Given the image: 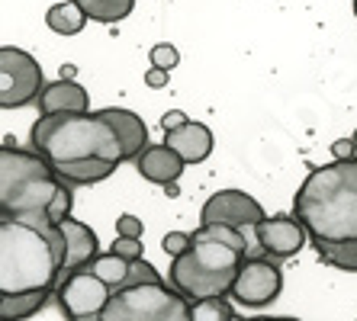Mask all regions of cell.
Returning <instances> with one entry per match:
<instances>
[{"mask_svg":"<svg viewBox=\"0 0 357 321\" xmlns=\"http://www.w3.org/2000/svg\"><path fill=\"white\" fill-rule=\"evenodd\" d=\"M248 238L225 225H199L193 231V247L171 260L167 283L190 302L232 296L235 280L248 260Z\"/></svg>","mask_w":357,"mask_h":321,"instance_id":"cell-1","label":"cell"},{"mask_svg":"<svg viewBox=\"0 0 357 321\" xmlns=\"http://www.w3.org/2000/svg\"><path fill=\"white\" fill-rule=\"evenodd\" d=\"M293 215L306 225L312 247L357 241V157L309 173L293 196Z\"/></svg>","mask_w":357,"mask_h":321,"instance_id":"cell-2","label":"cell"},{"mask_svg":"<svg viewBox=\"0 0 357 321\" xmlns=\"http://www.w3.org/2000/svg\"><path fill=\"white\" fill-rule=\"evenodd\" d=\"M65 276V238L59 228H33L0 219V296L59 289Z\"/></svg>","mask_w":357,"mask_h":321,"instance_id":"cell-3","label":"cell"},{"mask_svg":"<svg viewBox=\"0 0 357 321\" xmlns=\"http://www.w3.org/2000/svg\"><path fill=\"white\" fill-rule=\"evenodd\" d=\"M68 189L55 167L29 148L3 141L0 148V219L23 222L33 228H59L52 225V206Z\"/></svg>","mask_w":357,"mask_h":321,"instance_id":"cell-4","label":"cell"},{"mask_svg":"<svg viewBox=\"0 0 357 321\" xmlns=\"http://www.w3.org/2000/svg\"><path fill=\"white\" fill-rule=\"evenodd\" d=\"M29 141H33V151H39L52 167L93 161V157L116 161V164L126 161V151L116 129L100 113L39 116Z\"/></svg>","mask_w":357,"mask_h":321,"instance_id":"cell-5","label":"cell"},{"mask_svg":"<svg viewBox=\"0 0 357 321\" xmlns=\"http://www.w3.org/2000/svg\"><path fill=\"white\" fill-rule=\"evenodd\" d=\"M103 321H190V299L171 283L119 289L103 308Z\"/></svg>","mask_w":357,"mask_h":321,"instance_id":"cell-6","label":"cell"},{"mask_svg":"<svg viewBox=\"0 0 357 321\" xmlns=\"http://www.w3.org/2000/svg\"><path fill=\"white\" fill-rule=\"evenodd\" d=\"M264 219L267 215L261 203L245 189H219L203 203V212H199V225H225V228L241 231L251 247L248 257H267L258 244V225Z\"/></svg>","mask_w":357,"mask_h":321,"instance_id":"cell-7","label":"cell"},{"mask_svg":"<svg viewBox=\"0 0 357 321\" xmlns=\"http://www.w3.org/2000/svg\"><path fill=\"white\" fill-rule=\"evenodd\" d=\"M45 77L42 65L17 45H0V107L17 109L42 97Z\"/></svg>","mask_w":357,"mask_h":321,"instance_id":"cell-8","label":"cell"},{"mask_svg":"<svg viewBox=\"0 0 357 321\" xmlns=\"http://www.w3.org/2000/svg\"><path fill=\"white\" fill-rule=\"evenodd\" d=\"M55 296H59V305L68 321H103V308L116 292L93 270H77L61 276Z\"/></svg>","mask_w":357,"mask_h":321,"instance_id":"cell-9","label":"cell"},{"mask_svg":"<svg viewBox=\"0 0 357 321\" xmlns=\"http://www.w3.org/2000/svg\"><path fill=\"white\" fill-rule=\"evenodd\" d=\"M283 289V273L277 264H271V257H248L241 267L238 280H235L232 299L248 308H261L271 305Z\"/></svg>","mask_w":357,"mask_h":321,"instance_id":"cell-10","label":"cell"},{"mask_svg":"<svg viewBox=\"0 0 357 321\" xmlns=\"http://www.w3.org/2000/svg\"><path fill=\"white\" fill-rule=\"evenodd\" d=\"M309 231L306 225L299 222L296 215H271V219H264V222L258 225V244L261 251H264L267 257H277V260H283V257H293L303 251V244H306Z\"/></svg>","mask_w":357,"mask_h":321,"instance_id":"cell-11","label":"cell"},{"mask_svg":"<svg viewBox=\"0 0 357 321\" xmlns=\"http://www.w3.org/2000/svg\"><path fill=\"white\" fill-rule=\"evenodd\" d=\"M61 238H65V276L77 270H91L93 260L100 257V241L91 231V225L77 222L75 215H68L59 225Z\"/></svg>","mask_w":357,"mask_h":321,"instance_id":"cell-12","label":"cell"},{"mask_svg":"<svg viewBox=\"0 0 357 321\" xmlns=\"http://www.w3.org/2000/svg\"><path fill=\"white\" fill-rule=\"evenodd\" d=\"M97 113L116 129L119 141H123V151H126V161H139V157L151 148L149 145V125L142 123V116H135L132 109L107 107V109H97Z\"/></svg>","mask_w":357,"mask_h":321,"instance_id":"cell-13","label":"cell"},{"mask_svg":"<svg viewBox=\"0 0 357 321\" xmlns=\"http://www.w3.org/2000/svg\"><path fill=\"white\" fill-rule=\"evenodd\" d=\"M39 103V116H65V113H91V97L77 81H55L45 84Z\"/></svg>","mask_w":357,"mask_h":321,"instance_id":"cell-14","label":"cell"},{"mask_svg":"<svg viewBox=\"0 0 357 321\" xmlns=\"http://www.w3.org/2000/svg\"><path fill=\"white\" fill-rule=\"evenodd\" d=\"M165 145L174 148L187 164H203V161L213 155V145H216V141H213V129H209L206 123L190 119V123L183 125V129H177V132H165Z\"/></svg>","mask_w":357,"mask_h":321,"instance_id":"cell-15","label":"cell"},{"mask_svg":"<svg viewBox=\"0 0 357 321\" xmlns=\"http://www.w3.org/2000/svg\"><path fill=\"white\" fill-rule=\"evenodd\" d=\"M135 167H139V173L149 183L171 187V183L181 180V173H183V167H187V161H183L174 148H167V145H151V148L145 151L139 161H135Z\"/></svg>","mask_w":357,"mask_h":321,"instance_id":"cell-16","label":"cell"},{"mask_svg":"<svg viewBox=\"0 0 357 321\" xmlns=\"http://www.w3.org/2000/svg\"><path fill=\"white\" fill-rule=\"evenodd\" d=\"M116 161H103V157H93V161H77V164H61L55 167L61 180L68 187H91V183L107 180L109 173H116Z\"/></svg>","mask_w":357,"mask_h":321,"instance_id":"cell-17","label":"cell"},{"mask_svg":"<svg viewBox=\"0 0 357 321\" xmlns=\"http://www.w3.org/2000/svg\"><path fill=\"white\" fill-rule=\"evenodd\" d=\"M49 302L45 289L36 292H17V296H0V321H26Z\"/></svg>","mask_w":357,"mask_h":321,"instance_id":"cell-18","label":"cell"},{"mask_svg":"<svg viewBox=\"0 0 357 321\" xmlns=\"http://www.w3.org/2000/svg\"><path fill=\"white\" fill-rule=\"evenodd\" d=\"M45 23H49L52 33H59V36H77L87 26V13L77 7L75 0H61V3L49 7Z\"/></svg>","mask_w":357,"mask_h":321,"instance_id":"cell-19","label":"cell"},{"mask_svg":"<svg viewBox=\"0 0 357 321\" xmlns=\"http://www.w3.org/2000/svg\"><path fill=\"white\" fill-rule=\"evenodd\" d=\"M93 23H119L135 10V0H75Z\"/></svg>","mask_w":357,"mask_h":321,"instance_id":"cell-20","label":"cell"},{"mask_svg":"<svg viewBox=\"0 0 357 321\" xmlns=\"http://www.w3.org/2000/svg\"><path fill=\"white\" fill-rule=\"evenodd\" d=\"M91 270L97 273V276H100L103 283H107V286H113V292H119V289H123V283L129 280V260L116 257L113 251H107V254H100L97 260H93Z\"/></svg>","mask_w":357,"mask_h":321,"instance_id":"cell-21","label":"cell"},{"mask_svg":"<svg viewBox=\"0 0 357 321\" xmlns=\"http://www.w3.org/2000/svg\"><path fill=\"white\" fill-rule=\"evenodd\" d=\"M316 251H319V260H322V264L357 273V241H348V244H319Z\"/></svg>","mask_w":357,"mask_h":321,"instance_id":"cell-22","label":"cell"},{"mask_svg":"<svg viewBox=\"0 0 357 321\" xmlns=\"http://www.w3.org/2000/svg\"><path fill=\"white\" fill-rule=\"evenodd\" d=\"M190 321H235V308L225 299H203L190 302Z\"/></svg>","mask_w":357,"mask_h":321,"instance_id":"cell-23","label":"cell"},{"mask_svg":"<svg viewBox=\"0 0 357 321\" xmlns=\"http://www.w3.org/2000/svg\"><path fill=\"white\" fill-rule=\"evenodd\" d=\"M158 283H167L155 267L142 257V260H132L129 264V280L123 283V289H135V286H158Z\"/></svg>","mask_w":357,"mask_h":321,"instance_id":"cell-24","label":"cell"},{"mask_svg":"<svg viewBox=\"0 0 357 321\" xmlns=\"http://www.w3.org/2000/svg\"><path fill=\"white\" fill-rule=\"evenodd\" d=\"M149 61H151V68H158V71H174L177 68V61H181V52L174 49V45H167V42H158V45H151V52H149Z\"/></svg>","mask_w":357,"mask_h":321,"instance_id":"cell-25","label":"cell"},{"mask_svg":"<svg viewBox=\"0 0 357 321\" xmlns=\"http://www.w3.org/2000/svg\"><path fill=\"white\" fill-rule=\"evenodd\" d=\"M161 247H165V254H171V260L181 254H187L193 247V235H187V231H167L165 238H161Z\"/></svg>","mask_w":357,"mask_h":321,"instance_id":"cell-26","label":"cell"},{"mask_svg":"<svg viewBox=\"0 0 357 321\" xmlns=\"http://www.w3.org/2000/svg\"><path fill=\"white\" fill-rule=\"evenodd\" d=\"M109 251L132 264V260H142V251H145V247H142V238H119V235H116V241H113V247H109Z\"/></svg>","mask_w":357,"mask_h":321,"instance_id":"cell-27","label":"cell"},{"mask_svg":"<svg viewBox=\"0 0 357 321\" xmlns=\"http://www.w3.org/2000/svg\"><path fill=\"white\" fill-rule=\"evenodd\" d=\"M116 235L119 238H142V219H135V215H119L116 219Z\"/></svg>","mask_w":357,"mask_h":321,"instance_id":"cell-28","label":"cell"},{"mask_svg":"<svg viewBox=\"0 0 357 321\" xmlns=\"http://www.w3.org/2000/svg\"><path fill=\"white\" fill-rule=\"evenodd\" d=\"M187 123H190V119H187L181 109H171V113H165V119H161V129H165V132H177V129H183Z\"/></svg>","mask_w":357,"mask_h":321,"instance_id":"cell-29","label":"cell"},{"mask_svg":"<svg viewBox=\"0 0 357 321\" xmlns=\"http://www.w3.org/2000/svg\"><path fill=\"white\" fill-rule=\"evenodd\" d=\"M332 151H335V161H351V157H357V148L351 139H338L332 145Z\"/></svg>","mask_w":357,"mask_h":321,"instance_id":"cell-30","label":"cell"},{"mask_svg":"<svg viewBox=\"0 0 357 321\" xmlns=\"http://www.w3.org/2000/svg\"><path fill=\"white\" fill-rule=\"evenodd\" d=\"M167 77H171L167 71H158V68H151L149 75H145V84H149V87H165Z\"/></svg>","mask_w":357,"mask_h":321,"instance_id":"cell-31","label":"cell"},{"mask_svg":"<svg viewBox=\"0 0 357 321\" xmlns=\"http://www.w3.org/2000/svg\"><path fill=\"white\" fill-rule=\"evenodd\" d=\"M245 321H296V318H283V315H261V318H245Z\"/></svg>","mask_w":357,"mask_h":321,"instance_id":"cell-32","label":"cell"},{"mask_svg":"<svg viewBox=\"0 0 357 321\" xmlns=\"http://www.w3.org/2000/svg\"><path fill=\"white\" fill-rule=\"evenodd\" d=\"M61 77H65V81H71V77H75V68L65 65V68H61Z\"/></svg>","mask_w":357,"mask_h":321,"instance_id":"cell-33","label":"cell"},{"mask_svg":"<svg viewBox=\"0 0 357 321\" xmlns=\"http://www.w3.org/2000/svg\"><path fill=\"white\" fill-rule=\"evenodd\" d=\"M351 141H354V148H357V129H354V135H351Z\"/></svg>","mask_w":357,"mask_h":321,"instance_id":"cell-34","label":"cell"},{"mask_svg":"<svg viewBox=\"0 0 357 321\" xmlns=\"http://www.w3.org/2000/svg\"><path fill=\"white\" fill-rule=\"evenodd\" d=\"M354 17H357V0H354Z\"/></svg>","mask_w":357,"mask_h":321,"instance_id":"cell-35","label":"cell"}]
</instances>
